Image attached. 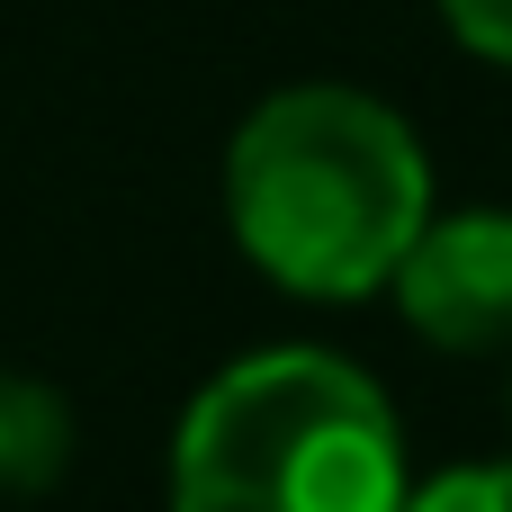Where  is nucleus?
I'll return each mask as SVG.
<instances>
[{"label":"nucleus","mask_w":512,"mask_h":512,"mask_svg":"<svg viewBox=\"0 0 512 512\" xmlns=\"http://www.w3.org/2000/svg\"><path fill=\"white\" fill-rule=\"evenodd\" d=\"M405 432L378 378L279 342L216 369L171 441V512H396Z\"/></svg>","instance_id":"f03ea898"},{"label":"nucleus","mask_w":512,"mask_h":512,"mask_svg":"<svg viewBox=\"0 0 512 512\" xmlns=\"http://www.w3.org/2000/svg\"><path fill=\"white\" fill-rule=\"evenodd\" d=\"M225 216L288 297H369L432 216L414 126L342 81L270 90L225 144Z\"/></svg>","instance_id":"f257e3e1"},{"label":"nucleus","mask_w":512,"mask_h":512,"mask_svg":"<svg viewBox=\"0 0 512 512\" xmlns=\"http://www.w3.org/2000/svg\"><path fill=\"white\" fill-rule=\"evenodd\" d=\"M396 512H512V459H477V468H441L432 486H405Z\"/></svg>","instance_id":"39448f33"},{"label":"nucleus","mask_w":512,"mask_h":512,"mask_svg":"<svg viewBox=\"0 0 512 512\" xmlns=\"http://www.w3.org/2000/svg\"><path fill=\"white\" fill-rule=\"evenodd\" d=\"M441 18H450V36H459L468 54L512 63V0H441Z\"/></svg>","instance_id":"423d86ee"},{"label":"nucleus","mask_w":512,"mask_h":512,"mask_svg":"<svg viewBox=\"0 0 512 512\" xmlns=\"http://www.w3.org/2000/svg\"><path fill=\"white\" fill-rule=\"evenodd\" d=\"M396 306L441 351H504L512 342V216L504 207H459L441 225L423 216V234L396 261Z\"/></svg>","instance_id":"7ed1b4c3"},{"label":"nucleus","mask_w":512,"mask_h":512,"mask_svg":"<svg viewBox=\"0 0 512 512\" xmlns=\"http://www.w3.org/2000/svg\"><path fill=\"white\" fill-rule=\"evenodd\" d=\"M63 468H72V405H63V387H45L27 369H0V486L9 495H45Z\"/></svg>","instance_id":"20e7f679"}]
</instances>
